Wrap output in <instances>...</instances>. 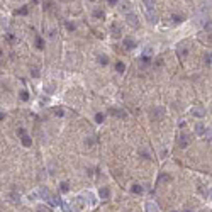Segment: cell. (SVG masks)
Listing matches in <instances>:
<instances>
[{
  "instance_id": "obj_1",
  "label": "cell",
  "mask_w": 212,
  "mask_h": 212,
  "mask_svg": "<svg viewBox=\"0 0 212 212\" xmlns=\"http://www.w3.org/2000/svg\"><path fill=\"white\" fill-rule=\"evenodd\" d=\"M146 5V14H148V19L151 22H156V15H155V4L153 0H143Z\"/></svg>"
},
{
  "instance_id": "obj_21",
  "label": "cell",
  "mask_w": 212,
  "mask_h": 212,
  "mask_svg": "<svg viewBox=\"0 0 212 212\" xmlns=\"http://www.w3.org/2000/svg\"><path fill=\"white\" fill-rule=\"evenodd\" d=\"M171 19H173V21H175V22H177V24H180V22H182V21H183V17H180V15H173Z\"/></svg>"
},
{
  "instance_id": "obj_4",
  "label": "cell",
  "mask_w": 212,
  "mask_h": 212,
  "mask_svg": "<svg viewBox=\"0 0 212 212\" xmlns=\"http://www.w3.org/2000/svg\"><path fill=\"white\" fill-rule=\"evenodd\" d=\"M188 143H190V138L187 136V134H182V138H180V146H182V148H187Z\"/></svg>"
},
{
  "instance_id": "obj_22",
  "label": "cell",
  "mask_w": 212,
  "mask_h": 212,
  "mask_svg": "<svg viewBox=\"0 0 212 212\" xmlns=\"http://www.w3.org/2000/svg\"><path fill=\"white\" fill-rule=\"evenodd\" d=\"M204 131H205V129H204V126H202V124H199V126H197V134H204Z\"/></svg>"
},
{
  "instance_id": "obj_19",
  "label": "cell",
  "mask_w": 212,
  "mask_h": 212,
  "mask_svg": "<svg viewBox=\"0 0 212 212\" xmlns=\"http://www.w3.org/2000/svg\"><path fill=\"white\" fill-rule=\"evenodd\" d=\"M53 112H54V115H58V117H63V110H61V109H53Z\"/></svg>"
},
{
  "instance_id": "obj_27",
  "label": "cell",
  "mask_w": 212,
  "mask_h": 212,
  "mask_svg": "<svg viewBox=\"0 0 212 212\" xmlns=\"http://www.w3.org/2000/svg\"><path fill=\"white\" fill-rule=\"evenodd\" d=\"M109 4H110V5H115V4H117V0H109Z\"/></svg>"
},
{
  "instance_id": "obj_24",
  "label": "cell",
  "mask_w": 212,
  "mask_h": 212,
  "mask_svg": "<svg viewBox=\"0 0 212 212\" xmlns=\"http://www.w3.org/2000/svg\"><path fill=\"white\" fill-rule=\"evenodd\" d=\"M205 63H207V65H210V53L205 56Z\"/></svg>"
},
{
  "instance_id": "obj_9",
  "label": "cell",
  "mask_w": 212,
  "mask_h": 212,
  "mask_svg": "<svg viewBox=\"0 0 212 212\" xmlns=\"http://www.w3.org/2000/svg\"><path fill=\"white\" fill-rule=\"evenodd\" d=\"M36 48H37V49H43V48H44V41H43V37H36Z\"/></svg>"
},
{
  "instance_id": "obj_28",
  "label": "cell",
  "mask_w": 212,
  "mask_h": 212,
  "mask_svg": "<svg viewBox=\"0 0 212 212\" xmlns=\"http://www.w3.org/2000/svg\"><path fill=\"white\" fill-rule=\"evenodd\" d=\"M2 119H4V114H2V112H0V121H2Z\"/></svg>"
},
{
  "instance_id": "obj_11",
  "label": "cell",
  "mask_w": 212,
  "mask_h": 212,
  "mask_svg": "<svg viewBox=\"0 0 212 212\" xmlns=\"http://www.w3.org/2000/svg\"><path fill=\"white\" fill-rule=\"evenodd\" d=\"M112 34H114V37H119V36H121V29H119V26H112Z\"/></svg>"
},
{
  "instance_id": "obj_15",
  "label": "cell",
  "mask_w": 212,
  "mask_h": 212,
  "mask_svg": "<svg viewBox=\"0 0 212 212\" xmlns=\"http://www.w3.org/2000/svg\"><path fill=\"white\" fill-rule=\"evenodd\" d=\"M68 190H70V183H68V182H63L61 183V192H68Z\"/></svg>"
},
{
  "instance_id": "obj_20",
  "label": "cell",
  "mask_w": 212,
  "mask_h": 212,
  "mask_svg": "<svg viewBox=\"0 0 212 212\" xmlns=\"http://www.w3.org/2000/svg\"><path fill=\"white\" fill-rule=\"evenodd\" d=\"M93 15H95V17H99V19H104V12H102V10H95V12H93Z\"/></svg>"
},
{
  "instance_id": "obj_12",
  "label": "cell",
  "mask_w": 212,
  "mask_h": 212,
  "mask_svg": "<svg viewBox=\"0 0 212 212\" xmlns=\"http://www.w3.org/2000/svg\"><path fill=\"white\" fill-rule=\"evenodd\" d=\"M194 114H195L197 117H202V115H204V109H200V107H197V109H194Z\"/></svg>"
},
{
  "instance_id": "obj_30",
  "label": "cell",
  "mask_w": 212,
  "mask_h": 212,
  "mask_svg": "<svg viewBox=\"0 0 212 212\" xmlns=\"http://www.w3.org/2000/svg\"><path fill=\"white\" fill-rule=\"evenodd\" d=\"M187 212H190V210H187Z\"/></svg>"
},
{
  "instance_id": "obj_7",
  "label": "cell",
  "mask_w": 212,
  "mask_h": 212,
  "mask_svg": "<svg viewBox=\"0 0 212 212\" xmlns=\"http://www.w3.org/2000/svg\"><path fill=\"white\" fill-rule=\"evenodd\" d=\"M115 70H117L119 73H124V71H126V65H124L122 61H117V63H115Z\"/></svg>"
},
{
  "instance_id": "obj_16",
  "label": "cell",
  "mask_w": 212,
  "mask_h": 212,
  "mask_svg": "<svg viewBox=\"0 0 212 212\" xmlns=\"http://www.w3.org/2000/svg\"><path fill=\"white\" fill-rule=\"evenodd\" d=\"M21 99H22V100H29V92L22 90V92H21Z\"/></svg>"
},
{
  "instance_id": "obj_18",
  "label": "cell",
  "mask_w": 212,
  "mask_h": 212,
  "mask_svg": "<svg viewBox=\"0 0 212 212\" xmlns=\"http://www.w3.org/2000/svg\"><path fill=\"white\" fill-rule=\"evenodd\" d=\"M27 7H22V9H19V10H17V14H21V15H26V14H27Z\"/></svg>"
},
{
  "instance_id": "obj_2",
  "label": "cell",
  "mask_w": 212,
  "mask_h": 212,
  "mask_svg": "<svg viewBox=\"0 0 212 212\" xmlns=\"http://www.w3.org/2000/svg\"><path fill=\"white\" fill-rule=\"evenodd\" d=\"M127 22L132 26V27H138L139 26V22H138V17L134 15V14H127Z\"/></svg>"
},
{
  "instance_id": "obj_5",
  "label": "cell",
  "mask_w": 212,
  "mask_h": 212,
  "mask_svg": "<svg viewBox=\"0 0 212 212\" xmlns=\"http://www.w3.org/2000/svg\"><path fill=\"white\" fill-rule=\"evenodd\" d=\"M124 48H126V49H134V48H136V41L126 39V41H124Z\"/></svg>"
},
{
  "instance_id": "obj_25",
  "label": "cell",
  "mask_w": 212,
  "mask_h": 212,
  "mask_svg": "<svg viewBox=\"0 0 212 212\" xmlns=\"http://www.w3.org/2000/svg\"><path fill=\"white\" fill-rule=\"evenodd\" d=\"M17 134H19V136H26V131H24V129H19Z\"/></svg>"
},
{
  "instance_id": "obj_3",
  "label": "cell",
  "mask_w": 212,
  "mask_h": 212,
  "mask_svg": "<svg viewBox=\"0 0 212 212\" xmlns=\"http://www.w3.org/2000/svg\"><path fill=\"white\" fill-rule=\"evenodd\" d=\"M99 195H100V199H104V200H107V199L110 197V190H109V188H105V187H104V188H100V190H99Z\"/></svg>"
},
{
  "instance_id": "obj_8",
  "label": "cell",
  "mask_w": 212,
  "mask_h": 212,
  "mask_svg": "<svg viewBox=\"0 0 212 212\" xmlns=\"http://www.w3.org/2000/svg\"><path fill=\"white\" fill-rule=\"evenodd\" d=\"M146 210H148V212H156V210H158V207L155 205L153 202H148V204H146Z\"/></svg>"
},
{
  "instance_id": "obj_26",
  "label": "cell",
  "mask_w": 212,
  "mask_h": 212,
  "mask_svg": "<svg viewBox=\"0 0 212 212\" xmlns=\"http://www.w3.org/2000/svg\"><path fill=\"white\" fill-rule=\"evenodd\" d=\"M39 212H49V209H44V207H39Z\"/></svg>"
},
{
  "instance_id": "obj_29",
  "label": "cell",
  "mask_w": 212,
  "mask_h": 212,
  "mask_svg": "<svg viewBox=\"0 0 212 212\" xmlns=\"http://www.w3.org/2000/svg\"><path fill=\"white\" fill-rule=\"evenodd\" d=\"M0 56H2V49H0Z\"/></svg>"
},
{
  "instance_id": "obj_23",
  "label": "cell",
  "mask_w": 212,
  "mask_h": 212,
  "mask_svg": "<svg viewBox=\"0 0 212 212\" xmlns=\"http://www.w3.org/2000/svg\"><path fill=\"white\" fill-rule=\"evenodd\" d=\"M66 27H68V31H73V29H75V24H70V22H68Z\"/></svg>"
},
{
  "instance_id": "obj_14",
  "label": "cell",
  "mask_w": 212,
  "mask_h": 212,
  "mask_svg": "<svg viewBox=\"0 0 212 212\" xmlns=\"http://www.w3.org/2000/svg\"><path fill=\"white\" fill-rule=\"evenodd\" d=\"M107 61H109V60H107V56H105V54L99 56V63H100V65H107Z\"/></svg>"
},
{
  "instance_id": "obj_6",
  "label": "cell",
  "mask_w": 212,
  "mask_h": 212,
  "mask_svg": "<svg viewBox=\"0 0 212 212\" xmlns=\"http://www.w3.org/2000/svg\"><path fill=\"white\" fill-rule=\"evenodd\" d=\"M110 114L112 115H119V117H126V112L124 110H117V109H110Z\"/></svg>"
},
{
  "instance_id": "obj_17",
  "label": "cell",
  "mask_w": 212,
  "mask_h": 212,
  "mask_svg": "<svg viewBox=\"0 0 212 212\" xmlns=\"http://www.w3.org/2000/svg\"><path fill=\"white\" fill-rule=\"evenodd\" d=\"M95 121H97L99 124H100V122H104V114H100V112H99V114L95 115Z\"/></svg>"
},
{
  "instance_id": "obj_10",
  "label": "cell",
  "mask_w": 212,
  "mask_h": 212,
  "mask_svg": "<svg viewBox=\"0 0 212 212\" xmlns=\"http://www.w3.org/2000/svg\"><path fill=\"white\" fill-rule=\"evenodd\" d=\"M132 194H138V195H139V194H143V187H141V185H132Z\"/></svg>"
},
{
  "instance_id": "obj_13",
  "label": "cell",
  "mask_w": 212,
  "mask_h": 212,
  "mask_svg": "<svg viewBox=\"0 0 212 212\" xmlns=\"http://www.w3.org/2000/svg\"><path fill=\"white\" fill-rule=\"evenodd\" d=\"M31 143H32V141H31V138H27V136H22V144H24V146H31Z\"/></svg>"
}]
</instances>
